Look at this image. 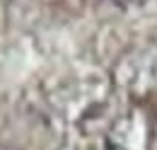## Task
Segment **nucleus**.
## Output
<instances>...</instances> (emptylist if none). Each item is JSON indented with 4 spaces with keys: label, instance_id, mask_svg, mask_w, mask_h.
Instances as JSON below:
<instances>
[{
    "label": "nucleus",
    "instance_id": "obj_1",
    "mask_svg": "<svg viewBox=\"0 0 157 150\" xmlns=\"http://www.w3.org/2000/svg\"><path fill=\"white\" fill-rule=\"evenodd\" d=\"M114 77L121 87L133 92L157 87V37L121 58L114 70Z\"/></svg>",
    "mask_w": 157,
    "mask_h": 150
},
{
    "label": "nucleus",
    "instance_id": "obj_2",
    "mask_svg": "<svg viewBox=\"0 0 157 150\" xmlns=\"http://www.w3.org/2000/svg\"><path fill=\"white\" fill-rule=\"evenodd\" d=\"M150 148V124L140 109H128L116 116L101 133L99 150H147Z\"/></svg>",
    "mask_w": 157,
    "mask_h": 150
},
{
    "label": "nucleus",
    "instance_id": "obj_3",
    "mask_svg": "<svg viewBox=\"0 0 157 150\" xmlns=\"http://www.w3.org/2000/svg\"><path fill=\"white\" fill-rule=\"evenodd\" d=\"M114 5H118V7H138V5H143L145 0H111Z\"/></svg>",
    "mask_w": 157,
    "mask_h": 150
},
{
    "label": "nucleus",
    "instance_id": "obj_4",
    "mask_svg": "<svg viewBox=\"0 0 157 150\" xmlns=\"http://www.w3.org/2000/svg\"><path fill=\"white\" fill-rule=\"evenodd\" d=\"M60 150H90V148H82V145H63Z\"/></svg>",
    "mask_w": 157,
    "mask_h": 150
}]
</instances>
